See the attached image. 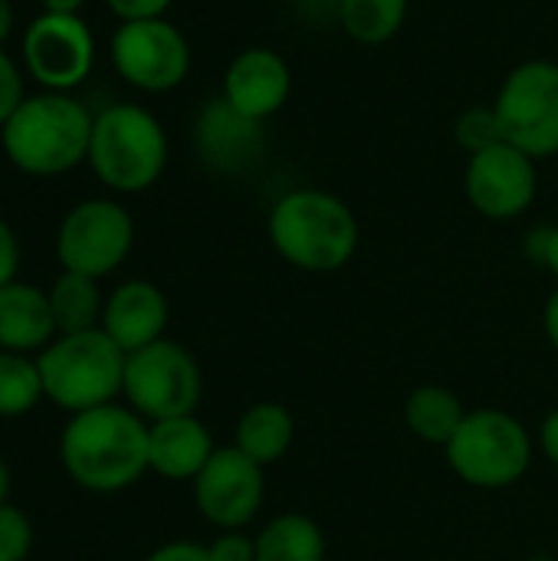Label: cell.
<instances>
[{
  "label": "cell",
  "mask_w": 558,
  "mask_h": 561,
  "mask_svg": "<svg viewBox=\"0 0 558 561\" xmlns=\"http://www.w3.org/2000/svg\"><path fill=\"white\" fill-rule=\"evenodd\" d=\"M59 454L79 486L118 493L148 470V427L141 414L118 404L79 411L62 431Z\"/></svg>",
  "instance_id": "1"
},
{
  "label": "cell",
  "mask_w": 558,
  "mask_h": 561,
  "mask_svg": "<svg viewBox=\"0 0 558 561\" xmlns=\"http://www.w3.org/2000/svg\"><path fill=\"white\" fill-rule=\"evenodd\" d=\"M273 250L303 273H335L358 250V220L352 207L319 187H296L270 210Z\"/></svg>",
  "instance_id": "2"
},
{
  "label": "cell",
  "mask_w": 558,
  "mask_h": 561,
  "mask_svg": "<svg viewBox=\"0 0 558 561\" xmlns=\"http://www.w3.org/2000/svg\"><path fill=\"white\" fill-rule=\"evenodd\" d=\"M95 115L66 92H43L20 102L3 122L0 145L10 164L26 174L53 178L89 158Z\"/></svg>",
  "instance_id": "3"
},
{
  "label": "cell",
  "mask_w": 558,
  "mask_h": 561,
  "mask_svg": "<svg viewBox=\"0 0 558 561\" xmlns=\"http://www.w3.org/2000/svg\"><path fill=\"white\" fill-rule=\"evenodd\" d=\"M86 161L105 187L138 194L161 178L168 164V135L148 108L118 102L95 115Z\"/></svg>",
  "instance_id": "4"
},
{
  "label": "cell",
  "mask_w": 558,
  "mask_h": 561,
  "mask_svg": "<svg viewBox=\"0 0 558 561\" xmlns=\"http://www.w3.org/2000/svg\"><path fill=\"white\" fill-rule=\"evenodd\" d=\"M444 454L460 483L474 490H510L529 473L536 447L520 417L500 408H477L467 411Z\"/></svg>",
  "instance_id": "5"
},
{
  "label": "cell",
  "mask_w": 558,
  "mask_h": 561,
  "mask_svg": "<svg viewBox=\"0 0 558 561\" xmlns=\"http://www.w3.org/2000/svg\"><path fill=\"white\" fill-rule=\"evenodd\" d=\"M125 358L128 355L109 339L105 329H89L62 335L36 365L46 398L79 414L112 404L125 385Z\"/></svg>",
  "instance_id": "6"
},
{
  "label": "cell",
  "mask_w": 558,
  "mask_h": 561,
  "mask_svg": "<svg viewBox=\"0 0 558 561\" xmlns=\"http://www.w3.org/2000/svg\"><path fill=\"white\" fill-rule=\"evenodd\" d=\"M135 414L155 421L194 414L204 394V378L197 358L178 342H151L125 358L122 385Z\"/></svg>",
  "instance_id": "7"
},
{
  "label": "cell",
  "mask_w": 558,
  "mask_h": 561,
  "mask_svg": "<svg viewBox=\"0 0 558 561\" xmlns=\"http://www.w3.org/2000/svg\"><path fill=\"white\" fill-rule=\"evenodd\" d=\"M497 112L510 145L533 161L558 154V62L529 59L520 62L500 85Z\"/></svg>",
  "instance_id": "8"
},
{
  "label": "cell",
  "mask_w": 558,
  "mask_h": 561,
  "mask_svg": "<svg viewBox=\"0 0 558 561\" xmlns=\"http://www.w3.org/2000/svg\"><path fill=\"white\" fill-rule=\"evenodd\" d=\"M135 243L132 214L115 201H82L76 204L56 233V256L66 273L109 276L125 263Z\"/></svg>",
  "instance_id": "9"
},
{
  "label": "cell",
  "mask_w": 558,
  "mask_h": 561,
  "mask_svg": "<svg viewBox=\"0 0 558 561\" xmlns=\"http://www.w3.org/2000/svg\"><path fill=\"white\" fill-rule=\"evenodd\" d=\"M109 49L118 76L141 92H168L181 85L191 69V46L164 16L118 23Z\"/></svg>",
  "instance_id": "10"
},
{
  "label": "cell",
  "mask_w": 558,
  "mask_h": 561,
  "mask_svg": "<svg viewBox=\"0 0 558 561\" xmlns=\"http://www.w3.org/2000/svg\"><path fill=\"white\" fill-rule=\"evenodd\" d=\"M263 470L266 467L250 460L234 444L217 447L214 457L204 463V470L194 477V503L201 516L220 533L250 526L266 503Z\"/></svg>",
  "instance_id": "11"
},
{
  "label": "cell",
  "mask_w": 558,
  "mask_h": 561,
  "mask_svg": "<svg viewBox=\"0 0 558 561\" xmlns=\"http://www.w3.org/2000/svg\"><path fill=\"white\" fill-rule=\"evenodd\" d=\"M95 39L79 13H39L23 33V66L49 92H69L92 72Z\"/></svg>",
  "instance_id": "12"
},
{
  "label": "cell",
  "mask_w": 558,
  "mask_h": 561,
  "mask_svg": "<svg viewBox=\"0 0 558 561\" xmlns=\"http://www.w3.org/2000/svg\"><path fill=\"white\" fill-rule=\"evenodd\" d=\"M539 191L536 161L516 145L503 141L480 154H470L464 171V194L477 214L487 220L523 217Z\"/></svg>",
  "instance_id": "13"
},
{
  "label": "cell",
  "mask_w": 558,
  "mask_h": 561,
  "mask_svg": "<svg viewBox=\"0 0 558 561\" xmlns=\"http://www.w3.org/2000/svg\"><path fill=\"white\" fill-rule=\"evenodd\" d=\"M289 92H293L289 62L266 46H250L237 53L224 72V99L237 112L257 122L273 118L289 102Z\"/></svg>",
  "instance_id": "14"
},
{
  "label": "cell",
  "mask_w": 558,
  "mask_h": 561,
  "mask_svg": "<svg viewBox=\"0 0 558 561\" xmlns=\"http://www.w3.org/2000/svg\"><path fill=\"white\" fill-rule=\"evenodd\" d=\"M194 141L207 168L220 174H237L260 161L266 148V131H263V122L237 112L220 95L197 115Z\"/></svg>",
  "instance_id": "15"
},
{
  "label": "cell",
  "mask_w": 558,
  "mask_h": 561,
  "mask_svg": "<svg viewBox=\"0 0 558 561\" xmlns=\"http://www.w3.org/2000/svg\"><path fill=\"white\" fill-rule=\"evenodd\" d=\"M164 325H168V299L155 283H145V279L122 283L109 296L105 312H102V329L125 355L151 342H161Z\"/></svg>",
  "instance_id": "16"
},
{
  "label": "cell",
  "mask_w": 558,
  "mask_h": 561,
  "mask_svg": "<svg viewBox=\"0 0 558 561\" xmlns=\"http://www.w3.org/2000/svg\"><path fill=\"white\" fill-rule=\"evenodd\" d=\"M214 437L194 414L155 421L148 427V470L164 480H191L214 457Z\"/></svg>",
  "instance_id": "17"
},
{
  "label": "cell",
  "mask_w": 558,
  "mask_h": 561,
  "mask_svg": "<svg viewBox=\"0 0 558 561\" xmlns=\"http://www.w3.org/2000/svg\"><path fill=\"white\" fill-rule=\"evenodd\" d=\"M56 332L49 293L26 283H7L0 289V348L30 352L49 342Z\"/></svg>",
  "instance_id": "18"
},
{
  "label": "cell",
  "mask_w": 558,
  "mask_h": 561,
  "mask_svg": "<svg viewBox=\"0 0 558 561\" xmlns=\"http://www.w3.org/2000/svg\"><path fill=\"white\" fill-rule=\"evenodd\" d=\"M293 440H296V417L289 414V408L276 401L250 404L234 427V447L243 450L260 467L280 463L289 454Z\"/></svg>",
  "instance_id": "19"
},
{
  "label": "cell",
  "mask_w": 558,
  "mask_h": 561,
  "mask_svg": "<svg viewBox=\"0 0 558 561\" xmlns=\"http://www.w3.org/2000/svg\"><path fill=\"white\" fill-rule=\"evenodd\" d=\"M467 411L460 404V398L444 388V385H421L408 394L405 401V424L408 431L434 447H447L451 437L460 431Z\"/></svg>",
  "instance_id": "20"
},
{
  "label": "cell",
  "mask_w": 558,
  "mask_h": 561,
  "mask_svg": "<svg viewBox=\"0 0 558 561\" xmlns=\"http://www.w3.org/2000/svg\"><path fill=\"white\" fill-rule=\"evenodd\" d=\"M257 561H326V533L306 513L273 516L257 533Z\"/></svg>",
  "instance_id": "21"
},
{
  "label": "cell",
  "mask_w": 558,
  "mask_h": 561,
  "mask_svg": "<svg viewBox=\"0 0 558 561\" xmlns=\"http://www.w3.org/2000/svg\"><path fill=\"white\" fill-rule=\"evenodd\" d=\"M49 306H53L56 329L62 335L95 329V322L105 312L102 296H99V283L92 276H82V273H62L49 289Z\"/></svg>",
  "instance_id": "22"
},
{
  "label": "cell",
  "mask_w": 558,
  "mask_h": 561,
  "mask_svg": "<svg viewBox=\"0 0 558 561\" xmlns=\"http://www.w3.org/2000/svg\"><path fill=\"white\" fill-rule=\"evenodd\" d=\"M408 16V0H339L342 30L365 46L388 43Z\"/></svg>",
  "instance_id": "23"
},
{
  "label": "cell",
  "mask_w": 558,
  "mask_h": 561,
  "mask_svg": "<svg viewBox=\"0 0 558 561\" xmlns=\"http://www.w3.org/2000/svg\"><path fill=\"white\" fill-rule=\"evenodd\" d=\"M43 391L39 365L20 352H0V417H16L33 411Z\"/></svg>",
  "instance_id": "24"
},
{
  "label": "cell",
  "mask_w": 558,
  "mask_h": 561,
  "mask_svg": "<svg viewBox=\"0 0 558 561\" xmlns=\"http://www.w3.org/2000/svg\"><path fill=\"white\" fill-rule=\"evenodd\" d=\"M454 135H457V145L467 154H480V151L506 141L497 105H474V108L460 112V118L454 125Z\"/></svg>",
  "instance_id": "25"
},
{
  "label": "cell",
  "mask_w": 558,
  "mask_h": 561,
  "mask_svg": "<svg viewBox=\"0 0 558 561\" xmlns=\"http://www.w3.org/2000/svg\"><path fill=\"white\" fill-rule=\"evenodd\" d=\"M30 552V523L20 510L0 506V561H23Z\"/></svg>",
  "instance_id": "26"
},
{
  "label": "cell",
  "mask_w": 558,
  "mask_h": 561,
  "mask_svg": "<svg viewBox=\"0 0 558 561\" xmlns=\"http://www.w3.org/2000/svg\"><path fill=\"white\" fill-rule=\"evenodd\" d=\"M210 561H257V536H247L243 529H227L207 546Z\"/></svg>",
  "instance_id": "27"
},
{
  "label": "cell",
  "mask_w": 558,
  "mask_h": 561,
  "mask_svg": "<svg viewBox=\"0 0 558 561\" xmlns=\"http://www.w3.org/2000/svg\"><path fill=\"white\" fill-rule=\"evenodd\" d=\"M23 102V79H20V69L16 62L0 49V128L3 122L20 108Z\"/></svg>",
  "instance_id": "28"
},
{
  "label": "cell",
  "mask_w": 558,
  "mask_h": 561,
  "mask_svg": "<svg viewBox=\"0 0 558 561\" xmlns=\"http://www.w3.org/2000/svg\"><path fill=\"white\" fill-rule=\"evenodd\" d=\"M105 3L125 23V20H155V16H164L174 0H105Z\"/></svg>",
  "instance_id": "29"
},
{
  "label": "cell",
  "mask_w": 558,
  "mask_h": 561,
  "mask_svg": "<svg viewBox=\"0 0 558 561\" xmlns=\"http://www.w3.org/2000/svg\"><path fill=\"white\" fill-rule=\"evenodd\" d=\"M16 263H20V247H16V237H13L10 224L0 217V289H3L7 283H13Z\"/></svg>",
  "instance_id": "30"
},
{
  "label": "cell",
  "mask_w": 558,
  "mask_h": 561,
  "mask_svg": "<svg viewBox=\"0 0 558 561\" xmlns=\"http://www.w3.org/2000/svg\"><path fill=\"white\" fill-rule=\"evenodd\" d=\"M145 561H210V556H207V546H197V542H168L155 549Z\"/></svg>",
  "instance_id": "31"
},
{
  "label": "cell",
  "mask_w": 558,
  "mask_h": 561,
  "mask_svg": "<svg viewBox=\"0 0 558 561\" xmlns=\"http://www.w3.org/2000/svg\"><path fill=\"white\" fill-rule=\"evenodd\" d=\"M539 450H543V457L558 470V408L546 414V421L539 427Z\"/></svg>",
  "instance_id": "32"
},
{
  "label": "cell",
  "mask_w": 558,
  "mask_h": 561,
  "mask_svg": "<svg viewBox=\"0 0 558 561\" xmlns=\"http://www.w3.org/2000/svg\"><path fill=\"white\" fill-rule=\"evenodd\" d=\"M543 329H546V339L549 345L558 352V289L546 299V309H543Z\"/></svg>",
  "instance_id": "33"
},
{
  "label": "cell",
  "mask_w": 558,
  "mask_h": 561,
  "mask_svg": "<svg viewBox=\"0 0 558 561\" xmlns=\"http://www.w3.org/2000/svg\"><path fill=\"white\" fill-rule=\"evenodd\" d=\"M543 266L558 279V227H549V243H546V260Z\"/></svg>",
  "instance_id": "34"
},
{
  "label": "cell",
  "mask_w": 558,
  "mask_h": 561,
  "mask_svg": "<svg viewBox=\"0 0 558 561\" xmlns=\"http://www.w3.org/2000/svg\"><path fill=\"white\" fill-rule=\"evenodd\" d=\"M43 13H79L86 0H39Z\"/></svg>",
  "instance_id": "35"
},
{
  "label": "cell",
  "mask_w": 558,
  "mask_h": 561,
  "mask_svg": "<svg viewBox=\"0 0 558 561\" xmlns=\"http://www.w3.org/2000/svg\"><path fill=\"white\" fill-rule=\"evenodd\" d=\"M10 30H13V7L10 0H0V43L10 36Z\"/></svg>",
  "instance_id": "36"
},
{
  "label": "cell",
  "mask_w": 558,
  "mask_h": 561,
  "mask_svg": "<svg viewBox=\"0 0 558 561\" xmlns=\"http://www.w3.org/2000/svg\"><path fill=\"white\" fill-rule=\"evenodd\" d=\"M7 486H10V473H7V467H3V460H0V506H3Z\"/></svg>",
  "instance_id": "37"
},
{
  "label": "cell",
  "mask_w": 558,
  "mask_h": 561,
  "mask_svg": "<svg viewBox=\"0 0 558 561\" xmlns=\"http://www.w3.org/2000/svg\"><path fill=\"white\" fill-rule=\"evenodd\" d=\"M529 561H556V559H529Z\"/></svg>",
  "instance_id": "38"
}]
</instances>
